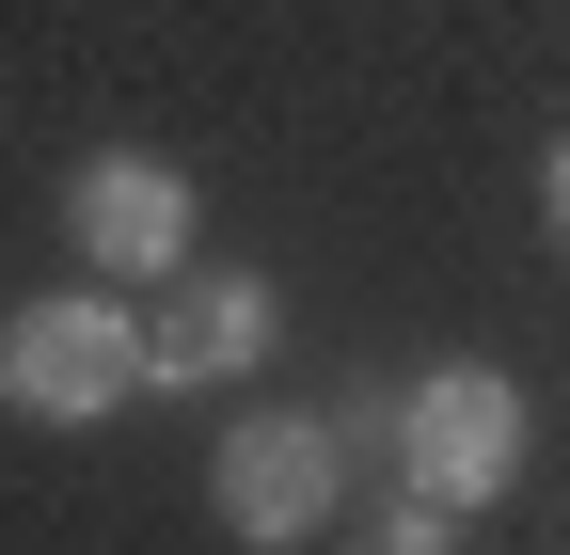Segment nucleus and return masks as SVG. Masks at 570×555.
<instances>
[{
	"instance_id": "nucleus-1",
	"label": "nucleus",
	"mask_w": 570,
	"mask_h": 555,
	"mask_svg": "<svg viewBox=\"0 0 570 555\" xmlns=\"http://www.w3.org/2000/svg\"><path fill=\"white\" fill-rule=\"evenodd\" d=\"M159 397V350H142V318L96 286H48L0 318V412H32V429H96V412H142Z\"/></svg>"
},
{
	"instance_id": "nucleus-2",
	"label": "nucleus",
	"mask_w": 570,
	"mask_h": 555,
	"mask_svg": "<svg viewBox=\"0 0 570 555\" xmlns=\"http://www.w3.org/2000/svg\"><path fill=\"white\" fill-rule=\"evenodd\" d=\"M523 445H539V412H523L508 366H412L396 381V493L491 524V508L523 493Z\"/></svg>"
},
{
	"instance_id": "nucleus-3",
	"label": "nucleus",
	"mask_w": 570,
	"mask_h": 555,
	"mask_svg": "<svg viewBox=\"0 0 570 555\" xmlns=\"http://www.w3.org/2000/svg\"><path fill=\"white\" fill-rule=\"evenodd\" d=\"M348 429L333 412H238L223 429V460H206V508H223V539H254V555H302V539H333L348 524Z\"/></svg>"
},
{
	"instance_id": "nucleus-4",
	"label": "nucleus",
	"mask_w": 570,
	"mask_h": 555,
	"mask_svg": "<svg viewBox=\"0 0 570 555\" xmlns=\"http://www.w3.org/2000/svg\"><path fill=\"white\" fill-rule=\"evenodd\" d=\"M63 238H80L96 286H175L190 238H206V206H190V175L159 144H96L80 175H63Z\"/></svg>"
},
{
	"instance_id": "nucleus-5",
	"label": "nucleus",
	"mask_w": 570,
	"mask_h": 555,
	"mask_svg": "<svg viewBox=\"0 0 570 555\" xmlns=\"http://www.w3.org/2000/svg\"><path fill=\"white\" fill-rule=\"evenodd\" d=\"M269 333H285V302H269V270H175V286H159V318H142V350H159V397H223V381H254L269 366Z\"/></svg>"
},
{
	"instance_id": "nucleus-6",
	"label": "nucleus",
	"mask_w": 570,
	"mask_h": 555,
	"mask_svg": "<svg viewBox=\"0 0 570 555\" xmlns=\"http://www.w3.org/2000/svg\"><path fill=\"white\" fill-rule=\"evenodd\" d=\"M365 555H460V508L396 493V508H365Z\"/></svg>"
},
{
	"instance_id": "nucleus-7",
	"label": "nucleus",
	"mask_w": 570,
	"mask_h": 555,
	"mask_svg": "<svg viewBox=\"0 0 570 555\" xmlns=\"http://www.w3.org/2000/svg\"><path fill=\"white\" fill-rule=\"evenodd\" d=\"M539 206H554V238H570V144H554V175H539Z\"/></svg>"
}]
</instances>
